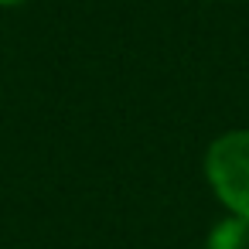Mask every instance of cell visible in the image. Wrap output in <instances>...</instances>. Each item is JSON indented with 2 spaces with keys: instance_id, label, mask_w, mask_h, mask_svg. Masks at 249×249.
<instances>
[{
  "instance_id": "3957f363",
  "label": "cell",
  "mask_w": 249,
  "mask_h": 249,
  "mask_svg": "<svg viewBox=\"0 0 249 249\" xmlns=\"http://www.w3.org/2000/svg\"><path fill=\"white\" fill-rule=\"evenodd\" d=\"M0 4H18V0H0Z\"/></svg>"
},
{
  "instance_id": "6da1fadb",
  "label": "cell",
  "mask_w": 249,
  "mask_h": 249,
  "mask_svg": "<svg viewBox=\"0 0 249 249\" xmlns=\"http://www.w3.org/2000/svg\"><path fill=\"white\" fill-rule=\"evenodd\" d=\"M205 171H208L215 195L239 218H249V130L218 137L208 147Z\"/></svg>"
},
{
  "instance_id": "7a4b0ae2",
  "label": "cell",
  "mask_w": 249,
  "mask_h": 249,
  "mask_svg": "<svg viewBox=\"0 0 249 249\" xmlns=\"http://www.w3.org/2000/svg\"><path fill=\"white\" fill-rule=\"evenodd\" d=\"M208 249H249V218H225L212 229Z\"/></svg>"
}]
</instances>
